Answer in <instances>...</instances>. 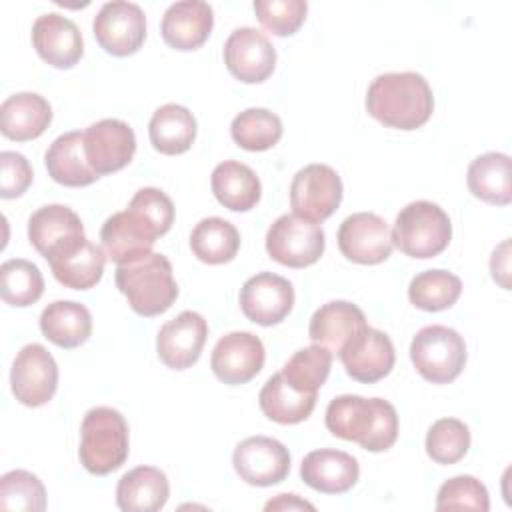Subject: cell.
<instances>
[{
	"label": "cell",
	"mask_w": 512,
	"mask_h": 512,
	"mask_svg": "<svg viewBox=\"0 0 512 512\" xmlns=\"http://www.w3.org/2000/svg\"><path fill=\"white\" fill-rule=\"evenodd\" d=\"M238 302L248 320L260 326H274L290 314L294 288L278 274L258 272L242 284Z\"/></svg>",
	"instance_id": "cell-16"
},
{
	"label": "cell",
	"mask_w": 512,
	"mask_h": 512,
	"mask_svg": "<svg viewBox=\"0 0 512 512\" xmlns=\"http://www.w3.org/2000/svg\"><path fill=\"white\" fill-rule=\"evenodd\" d=\"M190 248L204 264H226L240 248L236 226L220 216L202 218L190 232Z\"/></svg>",
	"instance_id": "cell-34"
},
{
	"label": "cell",
	"mask_w": 512,
	"mask_h": 512,
	"mask_svg": "<svg viewBox=\"0 0 512 512\" xmlns=\"http://www.w3.org/2000/svg\"><path fill=\"white\" fill-rule=\"evenodd\" d=\"M470 192L496 206H506L512 200V170L510 156L502 152H486L476 156L466 172Z\"/></svg>",
	"instance_id": "cell-31"
},
{
	"label": "cell",
	"mask_w": 512,
	"mask_h": 512,
	"mask_svg": "<svg viewBox=\"0 0 512 512\" xmlns=\"http://www.w3.org/2000/svg\"><path fill=\"white\" fill-rule=\"evenodd\" d=\"M128 450V424L116 408L96 406L84 414L78 456L88 472L106 476L118 470L126 462Z\"/></svg>",
	"instance_id": "cell-4"
},
{
	"label": "cell",
	"mask_w": 512,
	"mask_h": 512,
	"mask_svg": "<svg viewBox=\"0 0 512 512\" xmlns=\"http://www.w3.org/2000/svg\"><path fill=\"white\" fill-rule=\"evenodd\" d=\"M32 44L38 56L54 68H72L84 54L78 26L58 12H48L34 20Z\"/></svg>",
	"instance_id": "cell-21"
},
{
	"label": "cell",
	"mask_w": 512,
	"mask_h": 512,
	"mask_svg": "<svg viewBox=\"0 0 512 512\" xmlns=\"http://www.w3.org/2000/svg\"><path fill=\"white\" fill-rule=\"evenodd\" d=\"M332 368V352L312 344L296 350L280 370L290 386L302 392H318Z\"/></svg>",
	"instance_id": "cell-38"
},
{
	"label": "cell",
	"mask_w": 512,
	"mask_h": 512,
	"mask_svg": "<svg viewBox=\"0 0 512 512\" xmlns=\"http://www.w3.org/2000/svg\"><path fill=\"white\" fill-rule=\"evenodd\" d=\"M92 32L100 48L112 56H130L140 50L146 38L144 10L126 0L102 4L92 22Z\"/></svg>",
	"instance_id": "cell-9"
},
{
	"label": "cell",
	"mask_w": 512,
	"mask_h": 512,
	"mask_svg": "<svg viewBox=\"0 0 512 512\" xmlns=\"http://www.w3.org/2000/svg\"><path fill=\"white\" fill-rule=\"evenodd\" d=\"M282 120L268 108H246L230 124L232 140L250 152L270 150L282 138Z\"/></svg>",
	"instance_id": "cell-35"
},
{
	"label": "cell",
	"mask_w": 512,
	"mask_h": 512,
	"mask_svg": "<svg viewBox=\"0 0 512 512\" xmlns=\"http://www.w3.org/2000/svg\"><path fill=\"white\" fill-rule=\"evenodd\" d=\"M224 64L240 82L258 84L274 72L276 50L264 32L242 26L232 30L224 42Z\"/></svg>",
	"instance_id": "cell-12"
},
{
	"label": "cell",
	"mask_w": 512,
	"mask_h": 512,
	"mask_svg": "<svg viewBox=\"0 0 512 512\" xmlns=\"http://www.w3.org/2000/svg\"><path fill=\"white\" fill-rule=\"evenodd\" d=\"M148 136L152 146L160 154H184L194 144L196 118L186 106L174 102L164 104L152 114L148 124Z\"/></svg>",
	"instance_id": "cell-33"
},
{
	"label": "cell",
	"mask_w": 512,
	"mask_h": 512,
	"mask_svg": "<svg viewBox=\"0 0 512 512\" xmlns=\"http://www.w3.org/2000/svg\"><path fill=\"white\" fill-rule=\"evenodd\" d=\"M314 510V506L296 494H278L274 500H268L264 510Z\"/></svg>",
	"instance_id": "cell-46"
},
{
	"label": "cell",
	"mask_w": 512,
	"mask_h": 512,
	"mask_svg": "<svg viewBox=\"0 0 512 512\" xmlns=\"http://www.w3.org/2000/svg\"><path fill=\"white\" fill-rule=\"evenodd\" d=\"M54 278L72 290H88L102 278L106 254L86 236L48 260Z\"/></svg>",
	"instance_id": "cell-26"
},
{
	"label": "cell",
	"mask_w": 512,
	"mask_h": 512,
	"mask_svg": "<svg viewBox=\"0 0 512 512\" xmlns=\"http://www.w3.org/2000/svg\"><path fill=\"white\" fill-rule=\"evenodd\" d=\"M40 330L52 344L60 348H76L92 334V314L80 302L56 300L42 310Z\"/></svg>",
	"instance_id": "cell-30"
},
{
	"label": "cell",
	"mask_w": 512,
	"mask_h": 512,
	"mask_svg": "<svg viewBox=\"0 0 512 512\" xmlns=\"http://www.w3.org/2000/svg\"><path fill=\"white\" fill-rule=\"evenodd\" d=\"M352 380L374 384L390 374L396 354L394 344L382 330L366 326L338 352Z\"/></svg>",
	"instance_id": "cell-19"
},
{
	"label": "cell",
	"mask_w": 512,
	"mask_h": 512,
	"mask_svg": "<svg viewBox=\"0 0 512 512\" xmlns=\"http://www.w3.org/2000/svg\"><path fill=\"white\" fill-rule=\"evenodd\" d=\"M206 336L208 324L204 316L194 310H184L158 330V358L172 370H186L198 362Z\"/></svg>",
	"instance_id": "cell-18"
},
{
	"label": "cell",
	"mask_w": 512,
	"mask_h": 512,
	"mask_svg": "<svg viewBox=\"0 0 512 512\" xmlns=\"http://www.w3.org/2000/svg\"><path fill=\"white\" fill-rule=\"evenodd\" d=\"M342 202V180L326 164H308L300 168L290 184V206L298 218L322 222L330 218Z\"/></svg>",
	"instance_id": "cell-8"
},
{
	"label": "cell",
	"mask_w": 512,
	"mask_h": 512,
	"mask_svg": "<svg viewBox=\"0 0 512 512\" xmlns=\"http://www.w3.org/2000/svg\"><path fill=\"white\" fill-rule=\"evenodd\" d=\"M0 508L16 512H42L46 490L40 478L28 470H10L0 478Z\"/></svg>",
	"instance_id": "cell-39"
},
{
	"label": "cell",
	"mask_w": 512,
	"mask_h": 512,
	"mask_svg": "<svg viewBox=\"0 0 512 512\" xmlns=\"http://www.w3.org/2000/svg\"><path fill=\"white\" fill-rule=\"evenodd\" d=\"M236 474L250 486H272L290 472V452L276 438L250 436L232 454Z\"/></svg>",
	"instance_id": "cell-13"
},
{
	"label": "cell",
	"mask_w": 512,
	"mask_h": 512,
	"mask_svg": "<svg viewBox=\"0 0 512 512\" xmlns=\"http://www.w3.org/2000/svg\"><path fill=\"white\" fill-rule=\"evenodd\" d=\"M42 292L44 278L34 262L12 258L0 266V294L6 304L24 308L38 302Z\"/></svg>",
	"instance_id": "cell-37"
},
{
	"label": "cell",
	"mask_w": 512,
	"mask_h": 512,
	"mask_svg": "<svg viewBox=\"0 0 512 512\" xmlns=\"http://www.w3.org/2000/svg\"><path fill=\"white\" fill-rule=\"evenodd\" d=\"M116 286L126 296L130 308L146 318L166 312L178 298L172 264L160 252L118 264Z\"/></svg>",
	"instance_id": "cell-3"
},
{
	"label": "cell",
	"mask_w": 512,
	"mask_h": 512,
	"mask_svg": "<svg viewBox=\"0 0 512 512\" xmlns=\"http://www.w3.org/2000/svg\"><path fill=\"white\" fill-rule=\"evenodd\" d=\"M410 358L424 380L448 384L466 366V342L454 328L442 324L424 326L412 338Z\"/></svg>",
	"instance_id": "cell-6"
},
{
	"label": "cell",
	"mask_w": 512,
	"mask_h": 512,
	"mask_svg": "<svg viewBox=\"0 0 512 512\" xmlns=\"http://www.w3.org/2000/svg\"><path fill=\"white\" fill-rule=\"evenodd\" d=\"M258 404L268 420L278 424H298L312 414L316 392L296 390L286 382L282 372H276L264 382L258 394Z\"/></svg>",
	"instance_id": "cell-32"
},
{
	"label": "cell",
	"mask_w": 512,
	"mask_h": 512,
	"mask_svg": "<svg viewBox=\"0 0 512 512\" xmlns=\"http://www.w3.org/2000/svg\"><path fill=\"white\" fill-rule=\"evenodd\" d=\"M470 448V430L458 418L436 420L426 434V454L436 464H456Z\"/></svg>",
	"instance_id": "cell-40"
},
{
	"label": "cell",
	"mask_w": 512,
	"mask_h": 512,
	"mask_svg": "<svg viewBox=\"0 0 512 512\" xmlns=\"http://www.w3.org/2000/svg\"><path fill=\"white\" fill-rule=\"evenodd\" d=\"M156 238L160 236L152 224L132 208L108 216L100 228L102 250L106 258L116 264H126L150 254Z\"/></svg>",
	"instance_id": "cell-17"
},
{
	"label": "cell",
	"mask_w": 512,
	"mask_h": 512,
	"mask_svg": "<svg viewBox=\"0 0 512 512\" xmlns=\"http://www.w3.org/2000/svg\"><path fill=\"white\" fill-rule=\"evenodd\" d=\"M324 422L334 436L358 442L368 452H384L398 438L396 408L384 398L336 396L326 408Z\"/></svg>",
	"instance_id": "cell-2"
},
{
	"label": "cell",
	"mask_w": 512,
	"mask_h": 512,
	"mask_svg": "<svg viewBox=\"0 0 512 512\" xmlns=\"http://www.w3.org/2000/svg\"><path fill=\"white\" fill-rule=\"evenodd\" d=\"M84 152L90 168L98 176L118 172L134 158V130L118 118L98 120L84 132Z\"/></svg>",
	"instance_id": "cell-14"
},
{
	"label": "cell",
	"mask_w": 512,
	"mask_h": 512,
	"mask_svg": "<svg viewBox=\"0 0 512 512\" xmlns=\"http://www.w3.org/2000/svg\"><path fill=\"white\" fill-rule=\"evenodd\" d=\"M510 242L504 240L498 248H494L492 252V258H490V270H492V278L502 286V288H508V274H510Z\"/></svg>",
	"instance_id": "cell-45"
},
{
	"label": "cell",
	"mask_w": 512,
	"mask_h": 512,
	"mask_svg": "<svg viewBox=\"0 0 512 512\" xmlns=\"http://www.w3.org/2000/svg\"><path fill=\"white\" fill-rule=\"evenodd\" d=\"M10 386L16 400L38 408L52 400L58 388V364L42 344H26L14 358Z\"/></svg>",
	"instance_id": "cell-10"
},
{
	"label": "cell",
	"mask_w": 512,
	"mask_h": 512,
	"mask_svg": "<svg viewBox=\"0 0 512 512\" xmlns=\"http://www.w3.org/2000/svg\"><path fill=\"white\" fill-rule=\"evenodd\" d=\"M254 12L270 34L290 36L302 26L308 4L304 0H254Z\"/></svg>",
	"instance_id": "cell-42"
},
{
	"label": "cell",
	"mask_w": 512,
	"mask_h": 512,
	"mask_svg": "<svg viewBox=\"0 0 512 512\" xmlns=\"http://www.w3.org/2000/svg\"><path fill=\"white\" fill-rule=\"evenodd\" d=\"M214 26V12L208 2L180 0L166 8L160 32L168 46L176 50H196L202 46Z\"/></svg>",
	"instance_id": "cell-23"
},
{
	"label": "cell",
	"mask_w": 512,
	"mask_h": 512,
	"mask_svg": "<svg viewBox=\"0 0 512 512\" xmlns=\"http://www.w3.org/2000/svg\"><path fill=\"white\" fill-rule=\"evenodd\" d=\"M210 186L216 200L232 212L252 210L262 194V184L256 172L236 160L220 162L212 170Z\"/></svg>",
	"instance_id": "cell-29"
},
{
	"label": "cell",
	"mask_w": 512,
	"mask_h": 512,
	"mask_svg": "<svg viewBox=\"0 0 512 512\" xmlns=\"http://www.w3.org/2000/svg\"><path fill=\"white\" fill-rule=\"evenodd\" d=\"M360 476V466L354 456L334 448L312 450L300 464V478L306 486L322 494H344Z\"/></svg>",
	"instance_id": "cell-22"
},
{
	"label": "cell",
	"mask_w": 512,
	"mask_h": 512,
	"mask_svg": "<svg viewBox=\"0 0 512 512\" xmlns=\"http://www.w3.org/2000/svg\"><path fill=\"white\" fill-rule=\"evenodd\" d=\"M452 238L448 214L434 202L416 200L406 204L394 222L392 244L410 258H434L446 250Z\"/></svg>",
	"instance_id": "cell-5"
},
{
	"label": "cell",
	"mask_w": 512,
	"mask_h": 512,
	"mask_svg": "<svg viewBox=\"0 0 512 512\" xmlns=\"http://www.w3.org/2000/svg\"><path fill=\"white\" fill-rule=\"evenodd\" d=\"M0 170V196L4 200L24 194L26 188L32 184V168L28 160L18 152H0Z\"/></svg>",
	"instance_id": "cell-44"
},
{
	"label": "cell",
	"mask_w": 512,
	"mask_h": 512,
	"mask_svg": "<svg viewBox=\"0 0 512 512\" xmlns=\"http://www.w3.org/2000/svg\"><path fill=\"white\" fill-rule=\"evenodd\" d=\"M52 122V108L48 100L36 92H16L0 106V130L6 138L16 142L34 140Z\"/></svg>",
	"instance_id": "cell-25"
},
{
	"label": "cell",
	"mask_w": 512,
	"mask_h": 512,
	"mask_svg": "<svg viewBox=\"0 0 512 512\" xmlns=\"http://www.w3.org/2000/svg\"><path fill=\"white\" fill-rule=\"evenodd\" d=\"M366 110L388 128L416 130L432 116V88L418 72H386L368 86Z\"/></svg>",
	"instance_id": "cell-1"
},
{
	"label": "cell",
	"mask_w": 512,
	"mask_h": 512,
	"mask_svg": "<svg viewBox=\"0 0 512 512\" xmlns=\"http://www.w3.org/2000/svg\"><path fill=\"white\" fill-rule=\"evenodd\" d=\"M44 162L52 180L62 186L80 188L100 178L88 164V158L84 152V132H78V130L60 134L48 146Z\"/></svg>",
	"instance_id": "cell-27"
},
{
	"label": "cell",
	"mask_w": 512,
	"mask_h": 512,
	"mask_svg": "<svg viewBox=\"0 0 512 512\" xmlns=\"http://www.w3.org/2000/svg\"><path fill=\"white\" fill-rule=\"evenodd\" d=\"M462 292V280L448 270H424L410 280V302L426 312H440L456 304Z\"/></svg>",
	"instance_id": "cell-36"
},
{
	"label": "cell",
	"mask_w": 512,
	"mask_h": 512,
	"mask_svg": "<svg viewBox=\"0 0 512 512\" xmlns=\"http://www.w3.org/2000/svg\"><path fill=\"white\" fill-rule=\"evenodd\" d=\"M84 238L80 216L64 204H48L28 218V240L40 256L54 258L68 246Z\"/></svg>",
	"instance_id": "cell-20"
},
{
	"label": "cell",
	"mask_w": 512,
	"mask_h": 512,
	"mask_svg": "<svg viewBox=\"0 0 512 512\" xmlns=\"http://www.w3.org/2000/svg\"><path fill=\"white\" fill-rule=\"evenodd\" d=\"M170 496L166 474L154 466L128 470L116 486V504L124 512H156Z\"/></svg>",
	"instance_id": "cell-28"
},
{
	"label": "cell",
	"mask_w": 512,
	"mask_h": 512,
	"mask_svg": "<svg viewBox=\"0 0 512 512\" xmlns=\"http://www.w3.org/2000/svg\"><path fill=\"white\" fill-rule=\"evenodd\" d=\"M266 352L262 340L252 332H228L224 334L210 356V368L214 376L230 386L250 382L264 366Z\"/></svg>",
	"instance_id": "cell-15"
},
{
	"label": "cell",
	"mask_w": 512,
	"mask_h": 512,
	"mask_svg": "<svg viewBox=\"0 0 512 512\" xmlns=\"http://www.w3.org/2000/svg\"><path fill=\"white\" fill-rule=\"evenodd\" d=\"M438 510H490V496L486 486L468 474L446 480L436 496Z\"/></svg>",
	"instance_id": "cell-41"
},
{
	"label": "cell",
	"mask_w": 512,
	"mask_h": 512,
	"mask_svg": "<svg viewBox=\"0 0 512 512\" xmlns=\"http://www.w3.org/2000/svg\"><path fill=\"white\" fill-rule=\"evenodd\" d=\"M366 326V316L356 304L332 300L312 314L308 336L314 344L338 354Z\"/></svg>",
	"instance_id": "cell-24"
},
{
	"label": "cell",
	"mask_w": 512,
	"mask_h": 512,
	"mask_svg": "<svg viewBox=\"0 0 512 512\" xmlns=\"http://www.w3.org/2000/svg\"><path fill=\"white\" fill-rule=\"evenodd\" d=\"M128 208L140 212L152 224V228L158 232V236H164L174 222V204H172L170 196L154 186L140 188L132 196Z\"/></svg>",
	"instance_id": "cell-43"
},
{
	"label": "cell",
	"mask_w": 512,
	"mask_h": 512,
	"mask_svg": "<svg viewBox=\"0 0 512 512\" xmlns=\"http://www.w3.org/2000/svg\"><path fill=\"white\" fill-rule=\"evenodd\" d=\"M338 248L342 256L356 264H380L392 254V230L374 212H356L342 220L338 228Z\"/></svg>",
	"instance_id": "cell-11"
},
{
	"label": "cell",
	"mask_w": 512,
	"mask_h": 512,
	"mask_svg": "<svg viewBox=\"0 0 512 512\" xmlns=\"http://www.w3.org/2000/svg\"><path fill=\"white\" fill-rule=\"evenodd\" d=\"M324 246V230L296 214L278 216L266 232L268 256L290 268L312 266L320 260Z\"/></svg>",
	"instance_id": "cell-7"
}]
</instances>
